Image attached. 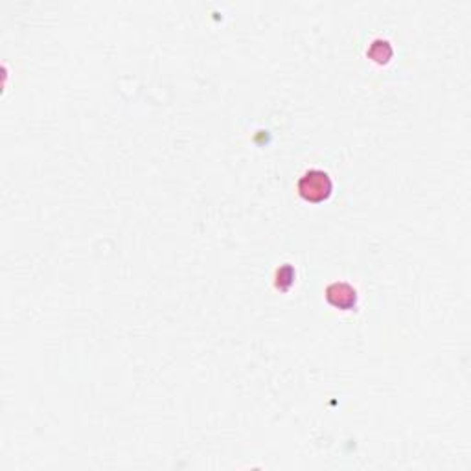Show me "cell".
Listing matches in <instances>:
<instances>
[{"label":"cell","instance_id":"obj_1","mask_svg":"<svg viewBox=\"0 0 471 471\" xmlns=\"http://www.w3.org/2000/svg\"><path fill=\"white\" fill-rule=\"evenodd\" d=\"M298 196L307 203H324L334 194V181L324 169H307L297 184Z\"/></svg>","mask_w":471,"mask_h":471},{"label":"cell","instance_id":"obj_3","mask_svg":"<svg viewBox=\"0 0 471 471\" xmlns=\"http://www.w3.org/2000/svg\"><path fill=\"white\" fill-rule=\"evenodd\" d=\"M366 53H369V58L378 63V65H387V63L391 61L392 53H394V48H392V45L387 39H374L372 45L366 50Z\"/></svg>","mask_w":471,"mask_h":471},{"label":"cell","instance_id":"obj_4","mask_svg":"<svg viewBox=\"0 0 471 471\" xmlns=\"http://www.w3.org/2000/svg\"><path fill=\"white\" fill-rule=\"evenodd\" d=\"M295 278H297V271L291 263H282L275 272V287L278 291H289L291 285L295 284Z\"/></svg>","mask_w":471,"mask_h":471},{"label":"cell","instance_id":"obj_2","mask_svg":"<svg viewBox=\"0 0 471 471\" xmlns=\"http://www.w3.org/2000/svg\"><path fill=\"white\" fill-rule=\"evenodd\" d=\"M326 300L337 309L350 312L357 306V289L348 282H334L329 284L324 291Z\"/></svg>","mask_w":471,"mask_h":471}]
</instances>
